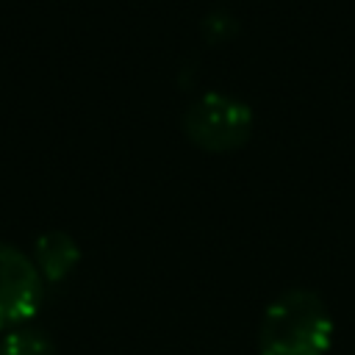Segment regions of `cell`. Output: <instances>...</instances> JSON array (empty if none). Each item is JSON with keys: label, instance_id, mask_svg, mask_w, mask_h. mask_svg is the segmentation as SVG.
<instances>
[{"label": "cell", "instance_id": "3957f363", "mask_svg": "<svg viewBox=\"0 0 355 355\" xmlns=\"http://www.w3.org/2000/svg\"><path fill=\"white\" fill-rule=\"evenodd\" d=\"M44 277L19 247L0 239V330H17L36 316Z\"/></svg>", "mask_w": 355, "mask_h": 355}, {"label": "cell", "instance_id": "7a4b0ae2", "mask_svg": "<svg viewBox=\"0 0 355 355\" xmlns=\"http://www.w3.org/2000/svg\"><path fill=\"white\" fill-rule=\"evenodd\" d=\"M255 116L250 103L233 97L227 92H202L189 103L183 111V130L186 136L211 153H225L241 147L252 133Z\"/></svg>", "mask_w": 355, "mask_h": 355}, {"label": "cell", "instance_id": "5b68a950", "mask_svg": "<svg viewBox=\"0 0 355 355\" xmlns=\"http://www.w3.org/2000/svg\"><path fill=\"white\" fill-rule=\"evenodd\" d=\"M0 355H55L47 333L33 327H17L0 341Z\"/></svg>", "mask_w": 355, "mask_h": 355}, {"label": "cell", "instance_id": "277c9868", "mask_svg": "<svg viewBox=\"0 0 355 355\" xmlns=\"http://www.w3.org/2000/svg\"><path fill=\"white\" fill-rule=\"evenodd\" d=\"M80 261V247L67 230H47L33 244V263L47 280H64Z\"/></svg>", "mask_w": 355, "mask_h": 355}, {"label": "cell", "instance_id": "6da1fadb", "mask_svg": "<svg viewBox=\"0 0 355 355\" xmlns=\"http://www.w3.org/2000/svg\"><path fill=\"white\" fill-rule=\"evenodd\" d=\"M333 344V313L311 288L277 294L258 327L261 355H327Z\"/></svg>", "mask_w": 355, "mask_h": 355}]
</instances>
